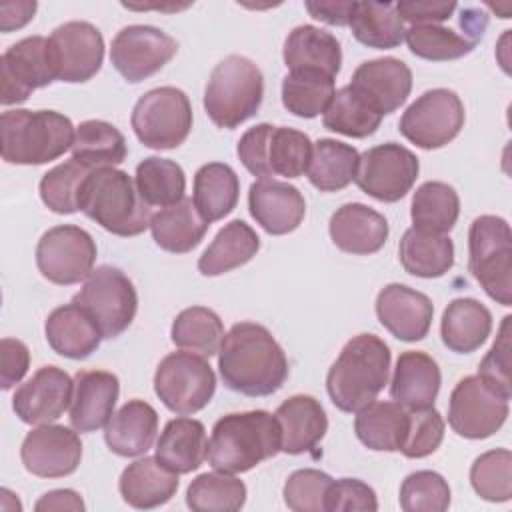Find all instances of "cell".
Returning <instances> with one entry per match:
<instances>
[{"label": "cell", "mask_w": 512, "mask_h": 512, "mask_svg": "<svg viewBox=\"0 0 512 512\" xmlns=\"http://www.w3.org/2000/svg\"><path fill=\"white\" fill-rule=\"evenodd\" d=\"M154 392L170 412L188 416L212 400L216 376L202 356L186 350L170 352L156 368Z\"/></svg>", "instance_id": "cell-10"}, {"label": "cell", "mask_w": 512, "mask_h": 512, "mask_svg": "<svg viewBox=\"0 0 512 512\" xmlns=\"http://www.w3.org/2000/svg\"><path fill=\"white\" fill-rule=\"evenodd\" d=\"M158 432V414L144 400H128L118 412L112 414L104 426V440L108 448L122 456L134 458L146 454Z\"/></svg>", "instance_id": "cell-31"}, {"label": "cell", "mask_w": 512, "mask_h": 512, "mask_svg": "<svg viewBox=\"0 0 512 512\" xmlns=\"http://www.w3.org/2000/svg\"><path fill=\"white\" fill-rule=\"evenodd\" d=\"M408 428V408L398 402H370L356 412L358 440L376 452H400Z\"/></svg>", "instance_id": "cell-36"}, {"label": "cell", "mask_w": 512, "mask_h": 512, "mask_svg": "<svg viewBox=\"0 0 512 512\" xmlns=\"http://www.w3.org/2000/svg\"><path fill=\"white\" fill-rule=\"evenodd\" d=\"M250 216L268 234L282 236L294 232L306 214V202L302 192L280 180L260 178L252 182L248 190Z\"/></svg>", "instance_id": "cell-23"}, {"label": "cell", "mask_w": 512, "mask_h": 512, "mask_svg": "<svg viewBox=\"0 0 512 512\" xmlns=\"http://www.w3.org/2000/svg\"><path fill=\"white\" fill-rule=\"evenodd\" d=\"M30 366V350L22 340L2 338L0 342V386L10 390L18 384Z\"/></svg>", "instance_id": "cell-56"}, {"label": "cell", "mask_w": 512, "mask_h": 512, "mask_svg": "<svg viewBox=\"0 0 512 512\" xmlns=\"http://www.w3.org/2000/svg\"><path fill=\"white\" fill-rule=\"evenodd\" d=\"M508 418V400L494 392L478 374L462 378L448 402L450 428L470 440L496 434Z\"/></svg>", "instance_id": "cell-15"}, {"label": "cell", "mask_w": 512, "mask_h": 512, "mask_svg": "<svg viewBox=\"0 0 512 512\" xmlns=\"http://www.w3.org/2000/svg\"><path fill=\"white\" fill-rule=\"evenodd\" d=\"M280 452V426L266 410L234 412L216 420L206 460L214 470L242 474Z\"/></svg>", "instance_id": "cell-3"}, {"label": "cell", "mask_w": 512, "mask_h": 512, "mask_svg": "<svg viewBox=\"0 0 512 512\" xmlns=\"http://www.w3.org/2000/svg\"><path fill=\"white\" fill-rule=\"evenodd\" d=\"M34 510H38V512H48V510H74V512H82L84 510V502H82L78 492L68 490V488H60V490H50V492L42 494L40 500L34 504Z\"/></svg>", "instance_id": "cell-60"}, {"label": "cell", "mask_w": 512, "mask_h": 512, "mask_svg": "<svg viewBox=\"0 0 512 512\" xmlns=\"http://www.w3.org/2000/svg\"><path fill=\"white\" fill-rule=\"evenodd\" d=\"M354 512L378 510L376 492L358 478H340L334 480L326 496V512Z\"/></svg>", "instance_id": "cell-55"}, {"label": "cell", "mask_w": 512, "mask_h": 512, "mask_svg": "<svg viewBox=\"0 0 512 512\" xmlns=\"http://www.w3.org/2000/svg\"><path fill=\"white\" fill-rule=\"evenodd\" d=\"M488 24V16L478 10V8H462V16H460V26L464 30V36L468 40H472L474 44H478V40L484 36Z\"/></svg>", "instance_id": "cell-61"}, {"label": "cell", "mask_w": 512, "mask_h": 512, "mask_svg": "<svg viewBox=\"0 0 512 512\" xmlns=\"http://www.w3.org/2000/svg\"><path fill=\"white\" fill-rule=\"evenodd\" d=\"M240 196V180L232 166L224 162H208L194 174L192 200L206 222H216L228 216Z\"/></svg>", "instance_id": "cell-38"}, {"label": "cell", "mask_w": 512, "mask_h": 512, "mask_svg": "<svg viewBox=\"0 0 512 512\" xmlns=\"http://www.w3.org/2000/svg\"><path fill=\"white\" fill-rule=\"evenodd\" d=\"M208 226L210 222L204 220L192 198H184L168 208H162L150 220L154 242L162 250L174 254L194 250L208 232Z\"/></svg>", "instance_id": "cell-34"}, {"label": "cell", "mask_w": 512, "mask_h": 512, "mask_svg": "<svg viewBox=\"0 0 512 512\" xmlns=\"http://www.w3.org/2000/svg\"><path fill=\"white\" fill-rule=\"evenodd\" d=\"M124 134L110 122L84 120L76 126L72 158L90 170L114 168L126 158Z\"/></svg>", "instance_id": "cell-40"}, {"label": "cell", "mask_w": 512, "mask_h": 512, "mask_svg": "<svg viewBox=\"0 0 512 512\" xmlns=\"http://www.w3.org/2000/svg\"><path fill=\"white\" fill-rule=\"evenodd\" d=\"M170 338L180 350L210 358L218 354L224 340L220 316L206 306L184 308L172 322Z\"/></svg>", "instance_id": "cell-43"}, {"label": "cell", "mask_w": 512, "mask_h": 512, "mask_svg": "<svg viewBox=\"0 0 512 512\" xmlns=\"http://www.w3.org/2000/svg\"><path fill=\"white\" fill-rule=\"evenodd\" d=\"M38 4L32 0H22V2H2L0 4V30L2 32H12L22 26H26L36 12Z\"/></svg>", "instance_id": "cell-59"}, {"label": "cell", "mask_w": 512, "mask_h": 512, "mask_svg": "<svg viewBox=\"0 0 512 512\" xmlns=\"http://www.w3.org/2000/svg\"><path fill=\"white\" fill-rule=\"evenodd\" d=\"M120 394L116 374L106 370H80L74 376L70 424L78 432H96L114 414Z\"/></svg>", "instance_id": "cell-24"}, {"label": "cell", "mask_w": 512, "mask_h": 512, "mask_svg": "<svg viewBox=\"0 0 512 512\" xmlns=\"http://www.w3.org/2000/svg\"><path fill=\"white\" fill-rule=\"evenodd\" d=\"M236 154L244 168L258 178H298L308 170L312 142L300 130L262 122L240 136Z\"/></svg>", "instance_id": "cell-7"}, {"label": "cell", "mask_w": 512, "mask_h": 512, "mask_svg": "<svg viewBox=\"0 0 512 512\" xmlns=\"http://www.w3.org/2000/svg\"><path fill=\"white\" fill-rule=\"evenodd\" d=\"M468 270L492 300L512 304V232L504 218L484 214L470 224Z\"/></svg>", "instance_id": "cell-8"}, {"label": "cell", "mask_w": 512, "mask_h": 512, "mask_svg": "<svg viewBox=\"0 0 512 512\" xmlns=\"http://www.w3.org/2000/svg\"><path fill=\"white\" fill-rule=\"evenodd\" d=\"M328 232L342 252L366 256L378 252L386 244L390 230L380 212L360 202H348L332 214Z\"/></svg>", "instance_id": "cell-25"}, {"label": "cell", "mask_w": 512, "mask_h": 512, "mask_svg": "<svg viewBox=\"0 0 512 512\" xmlns=\"http://www.w3.org/2000/svg\"><path fill=\"white\" fill-rule=\"evenodd\" d=\"M464 118V104L454 90L432 88L406 108L398 130L418 148L436 150L460 134Z\"/></svg>", "instance_id": "cell-12"}, {"label": "cell", "mask_w": 512, "mask_h": 512, "mask_svg": "<svg viewBox=\"0 0 512 512\" xmlns=\"http://www.w3.org/2000/svg\"><path fill=\"white\" fill-rule=\"evenodd\" d=\"M418 172L420 162L412 150L384 142L360 154L354 182L364 194L380 202H398L410 192Z\"/></svg>", "instance_id": "cell-14"}, {"label": "cell", "mask_w": 512, "mask_h": 512, "mask_svg": "<svg viewBox=\"0 0 512 512\" xmlns=\"http://www.w3.org/2000/svg\"><path fill=\"white\" fill-rule=\"evenodd\" d=\"M470 484L488 502H508L512 498V452L496 448L480 454L470 468Z\"/></svg>", "instance_id": "cell-50"}, {"label": "cell", "mask_w": 512, "mask_h": 512, "mask_svg": "<svg viewBox=\"0 0 512 512\" xmlns=\"http://www.w3.org/2000/svg\"><path fill=\"white\" fill-rule=\"evenodd\" d=\"M206 428L194 418H172L156 440V458L176 474H190L206 460Z\"/></svg>", "instance_id": "cell-32"}, {"label": "cell", "mask_w": 512, "mask_h": 512, "mask_svg": "<svg viewBox=\"0 0 512 512\" xmlns=\"http://www.w3.org/2000/svg\"><path fill=\"white\" fill-rule=\"evenodd\" d=\"M334 78L322 72L294 70L282 80V104L298 118H316L324 114L334 96Z\"/></svg>", "instance_id": "cell-46"}, {"label": "cell", "mask_w": 512, "mask_h": 512, "mask_svg": "<svg viewBox=\"0 0 512 512\" xmlns=\"http://www.w3.org/2000/svg\"><path fill=\"white\" fill-rule=\"evenodd\" d=\"M246 502V484L228 472H204L186 490V504L194 512H234Z\"/></svg>", "instance_id": "cell-45"}, {"label": "cell", "mask_w": 512, "mask_h": 512, "mask_svg": "<svg viewBox=\"0 0 512 512\" xmlns=\"http://www.w3.org/2000/svg\"><path fill=\"white\" fill-rule=\"evenodd\" d=\"M510 320L512 316H504L498 336L492 348L486 352L478 366V376L502 398L510 400L512 384H510Z\"/></svg>", "instance_id": "cell-54"}, {"label": "cell", "mask_w": 512, "mask_h": 512, "mask_svg": "<svg viewBox=\"0 0 512 512\" xmlns=\"http://www.w3.org/2000/svg\"><path fill=\"white\" fill-rule=\"evenodd\" d=\"M224 384L244 396H270L288 378V358L270 330L256 322H236L218 350Z\"/></svg>", "instance_id": "cell-1"}, {"label": "cell", "mask_w": 512, "mask_h": 512, "mask_svg": "<svg viewBox=\"0 0 512 512\" xmlns=\"http://www.w3.org/2000/svg\"><path fill=\"white\" fill-rule=\"evenodd\" d=\"M130 124L144 146L154 150L178 148L192 130L190 100L174 86L152 88L134 104Z\"/></svg>", "instance_id": "cell-9"}, {"label": "cell", "mask_w": 512, "mask_h": 512, "mask_svg": "<svg viewBox=\"0 0 512 512\" xmlns=\"http://www.w3.org/2000/svg\"><path fill=\"white\" fill-rule=\"evenodd\" d=\"M402 268L418 278H440L454 266V244L446 234L408 228L398 244Z\"/></svg>", "instance_id": "cell-35"}, {"label": "cell", "mask_w": 512, "mask_h": 512, "mask_svg": "<svg viewBox=\"0 0 512 512\" xmlns=\"http://www.w3.org/2000/svg\"><path fill=\"white\" fill-rule=\"evenodd\" d=\"M458 8L456 2H396V12L402 18V22H412V26L420 24H436L442 20H448L452 12Z\"/></svg>", "instance_id": "cell-57"}, {"label": "cell", "mask_w": 512, "mask_h": 512, "mask_svg": "<svg viewBox=\"0 0 512 512\" xmlns=\"http://www.w3.org/2000/svg\"><path fill=\"white\" fill-rule=\"evenodd\" d=\"M458 214L460 198L450 184L430 180L416 188L410 206V218L414 228L448 234L454 228Z\"/></svg>", "instance_id": "cell-42"}, {"label": "cell", "mask_w": 512, "mask_h": 512, "mask_svg": "<svg viewBox=\"0 0 512 512\" xmlns=\"http://www.w3.org/2000/svg\"><path fill=\"white\" fill-rule=\"evenodd\" d=\"M68 426L40 424L20 446L24 468L38 478H62L76 472L82 460V440Z\"/></svg>", "instance_id": "cell-19"}, {"label": "cell", "mask_w": 512, "mask_h": 512, "mask_svg": "<svg viewBox=\"0 0 512 512\" xmlns=\"http://www.w3.org/2000/svg\"><path fill=\"white\" fill-rule=\"evenodd\" d=\"M264 98V76L246 56L230 54L220 60L204 90V110L218 126L232 130L252 118Z\"/></svg>", "instance_id": "cell-6"}, {"label": "cell", "mask_w": 512, "mask_h": 512, "mask_svg": "<svg viewBox=\"0 0 512 512\" xmlns=\"http://www.w3.org/2000/svg\"><path fill=\"white\" fill-rule=\"evenodd\" d=\"M48 44L56 80L86 82L102 68L104 38L90 22L72 20L60 24L52 30Z\"/></svg>", "instance_id": "cell-18"}, {"label": "cell", "mask_w": 512, "mask_h": 512, "mask_svg": "<svg viewBox=\"0 0 512 512\" xmlns=\"http://www.w3.org/2000/svg\"><path fill=\"white\" fill-rule=\"evenodd\" d=\"M74 126L56 110H6L0 116V152L8 164L38 166L60 158L74 144Z\"/></svg>", "instance_id": "cell-4"}, {"label": "cell", "mask_w": 512, "mask_h": 512, "mask_svg": "<svg viewBox=\"0 0 512 512\" xmlns=\"http://www.w3.org/2000/svg\"><path fill=\"white\" fill-rule=\"evenodd\" d=\"M260 250V238L244 220L228 222L198 258V270L204 276H220L250 262Z\"/></svg>", "instance_id": "cell-37"}, {"label": "cell", "mask_w": 512, "mask_h": 512, "mask_svg": "<svg viewBox=\"0 0 512 512\" xmlns=\"http://www.w3.org/2000/svg\"><path fill=\"white\" fill-rule=\"evenodd\" d=\"M404 40L414 56L432 62L458 60L470 54L476 46L464 34H458L452 28H444L438 24L412 26L406 30Z\"/></svg>", "instance_id": "cell-48"}, {"label": "cell", "mask_w": 512, "mask_h": 512, "mask_svg": "<svg viewBox=\"0 0 512 512\" xmlns=\"http://www.w3.org/2000/svg\"><path fill=\"white\" fill-rule=\"evenodd\" d=\"M390 348L376 334L350 338L328 370L326 390L342 412H358L384 390L390 374Z\"/></svg>", "instance_id": "cell-2"}, {"label": "cell", "mask_w": 512, "mask_h": 512, "mask_svg": "<svg viewBox=\"0 0 512 512\" xmlns=\"http://www.w3.org/2000/svg\"><path fill=\"white\" fill-rule=\"evenodd\" d=\"M92 170L84 164L66 160L48 170L40 180V198L56 214H72L78 210L80 190Z\"/></svg>", "instance_id": "cell-49"}, {"label": "cell", "mask_w": 512, "mask_h": 512, "mask_svg": "<svg viewBox=\"0 0 512 512\" xmlns=\"http://www.w3.org/2000/svg\"><path fill=\"white\" fill-rule=\"evenodd\" d=\"M354 6L356 2H306V10L312 18L332 26L350 24Z\"/></svg>", "instance_id": "cell-58"}, {"label": "cell", "mask_w": 512, "mask_h": 512, "mask_svg": "<svg viewBox=\"0 0 512 512\" xmlns=\"http://www.w3.org/2000/svg\"><path fill=\"white\" fill-rule=\"evenodd\" d=\"M444 440V418L434 406L408 410V428L400 452L406 458H426Z\"/></svg>", "instance_id": "cell-53"}, {"label": "cell", "mask_w": 512, "mask_h": 512, "mask_svg": "<svg viewBox=\"0 0 512 512\" xmlns=\"http://www.w3.org/2000/svg\"><path fill=\"white\" fill-rule=\"evenodd\" d=\"M44 334L50 348L70 360L88 358L104 338L94 318L74 302L58 306L48 314Z\"/></svg>", "instance_id": "cell-27"}, {"label": "cell", "mask_w": 512, "mask_h": 512, "mask_svg": "<svg viewBox=\"0 0 512 512\" xmlns=\"http://www.w3.org/2000/svg\"><path fill=\"white\" fill-rule=\"evenodd\" d=\"M280 426V452L298 456L318 446L328 430V416L322 404L308 394L284 400L274 412Z\"/></svg>", "instance_id": "cell-26"}, {"label": "cell", "mask_w": 512, "mask_h": 512, "mask_svg": "<svg viewBox=\"0 0 512 512\" xmlns=\"http://www.w3.org/2000/svg\"><path fill=\"white\" fill-rule=\"evenodd\" d=\"M376 316L394 338L416 342L428 334L434 306L426 294L406 284L392 282L376 296Z\"/></svg>", "instance_id": "cell-22"}, {"label": "cell", "mask_w": 512, "mask_h": 512, "mask_svg": "<svg viewBox=\"0 0 512 512\" xmlns=\"http://www.w3.org/2000/svg\"><path fill=\"white\" fill-rule=\"evenodd\" d=\"M332 482V476L322 470H296L284 484V502L294 512H326V496Z\"/></svg>", "instance_id": "cell-52"}, {"label": "cell", "mask_w": 512, "mask_h": 512, "mask_svg": "<svg viewBox=\"0 0 512 512\" xmlns=\"http://www.w3.org/2000/svg\"><path fill=\"white\" fill-rule=\"evenodd\" d=\"M74 380L58 366L38 368L12 396V408L24 424L40 426L58 420L72 404Z\"/></svg>", "instance_id": "cell-20"}, {"label": "cell", "mask_w": 512, "mask_h": 512, "mask_svg": "<svg viewBox=\"0 0 512 512\" xmlns=\"http://www.w3.org/2000/svg\"><path fill=\"white\" fill-rule=\"evenodd\" d=\"M178 474L164 466L156 456H144L128 464L118 480L120 496L138 510L166 504L178 490Z\"/></svg>", "instance_id": "cell-29"}, {"label": "cell", "mask_w": 512, "mask_h": 512, "mask_svg": "<svg viewBox=\"0 0 512 512\" xmlns=\"http://www.w3.org/2000/svg\"><path fill=\"white\" fill-rule=\"evenodd\" d=\"M282 58L290 72L310 70L336 78L342 66V48L330 32L312 24H302L286 36Z\"/></svg>", "instance_id": "cell-30"}, {"label": "cell", "mask_w": 512, "mask_h": 512, "mask_svg": "<svg viewBox=\"0 0 512 512\" xmlns=\"http://www.w3.org/2000/svg\"><path fill=\"white\" fill-rule=\"evenodd\" d=\"M178 52V42L156 26H124L112 40L110 62L126 82H142L156 74Z\"/></svg>", "instance_id": "cell-17"}, {"label": "cell", "mask_w": 512, "mask_h": 512, "mask_svg": "<svg viewBox=\"0 0 512 512\" xmlns=\"http://www.w3.org/2000/svg\"><path fill=\"white\" fill-rule=\"evenodd\" d=\"M380 122L382 116L376 114L362 98H358L350 90V86H344L334 92L322 116L324 128L350 138L372 136L378 130Z\"/></svg>", "instance_id": "cell-47"}, {"label": "cell", "mask_w": 512, "mask_h": 512, "mask_svg": "<svg viewBox=\"0 0 512 512\" xmlns=\"http://www.w3.org/2000/svg\"><path fill=\"white\" fill-rule=\"evenodd\" d=\"M398 502L404 512H444L450 506V486L434 470H416L402 480Z\"/></svg>", "instance_id": "cell-51"}, {"label": "cell", "mask_w": 512, "mask_h": 512, "mask_svg": "<svg viewBox=\"0 0 512 512\" xmlns=\"http://www.w3.org/2000/svg\"><path fill=\"white\" fill-rule=\"evenodd\" d=\"M492 314L476 298H454L440 322V336L448 350L470 354L478 350L490 336Z\"/></svg>", "instance_id": "cell-33"}, {"label": "cell", "mask_w": 512, "mask_h": 512, "mask_svg": "<svg viewBox=\"0 0 512 512\" xmlns=\"http://www.w3.org/2000/svg\"><path fill=\"white\" fill-rule=\"evenodd\" d=\"M442 374L438 362L426 352L406 350L398 356L390 382V396L404 408H428L440 392Z\"/></svg>", "instance_id": "cell-28"}, {"label": "cell", "mask_w": 512, "mask_h": 512, "mask_svg": "<svg viewBox=\"0 0 512 512\" xmlns=\"http://www.w3.org/2000/svg\"><path fill=\"white\" fill-rule=\"evenodd\" d=\"M348 26L360 44L376 50L400 46L406 34L396 2H356Z\"/></svg>", "instance_id": "cell-41"}, {"label": "cell", "mask_w": 512, "mask_h": 512, "mask_svg": "<svg viewBox=\"0 0 512 512\" xmlns=\"http://www.w3.org/2000/svg\"><path fill=\"white\" fill-rule=\"evenodd\" d=\"M350 90L376 114L386 116L398 110L410 96L412 70L406 62L386 56L362 62L350 80Z\"/></svg>", "instance_id": "cell-21"}, {"label": "cell", "mask_w": 512, "mask_h": 512, "mask_svg": "<svg viewBox=\"0 0 512 512\" xmlns=\"http://www.w3.org/2000/svg\"><path fill=\"white\" fill-rule=\"evenodd\" d=\"M136 188L148 206L168 208L184 200L186 176L180 164L170 158L148 156L136 166Z\"/></svg>", "instance_id": "cell-44"}, {"label": "cell", "mask_w": 512, "mask_h": 512, "mask_svg": "<svg viewBox=\"0 0 512 512\" xmlns=\"http://www.w3.org/2000/svg\"><path fill=\"white\" fill-rule=\"evenodd\" d=\"M96 252V242L84 228L60 224L46 230L38 240L36 266L48 282L70 286L90 276Z\"/></svg>", "instance_id": "cell-13"}, {"label": "cell", "mask_w": 512, "mask_h": 512, "mask_svg": "<svg viewBox=\"0 0 512 512\" xmlns=\"http://www.w3.org/2000/svg\"><path fill=\"white\" fill-rule=\"evenodd\" d=\"M98 324L104 338L120 336L134 320L138 294L132 280L116 266H98L72 298Z\"/></svg>", "instance_id": "cell-11"}, {"label": "cell", "mask_w": 512, "mask_h": 512, "mask_svg": "<svg viewBox=\"0 0 512 512\" xmlns=\"http://www.w3.org/2000/svg\"><path fill=\"white\" fill-rule=\"evenodd\" d=\"M358 160L360 154L354 146L332 138H320L312 144L306 176L320 192H338L354 180Z\"/></svg>", "instance_id": "cell-39"}, {"label": "cell", "mask_w": 512, "mask_h": 512, "mask_svg": "<svg viewBox=\"0 0 512 512\" xmlns=\"http://www.w3.org/2000/svg\"><path fill=\"white\" fill-rule=\"evenodd\" d=\"M56 80L50 44L44 36H28L0 56V100L4 106L26 102L28 96Z\"/></svg>", "instance_id": "cell-16"}, {"label": "cell", "mask_w": 512, "mask_h": 512, "mask_svg": "<svg viewBox=\"0 0 512 512\" xmlns=\"http://www.w3.org/2000/svg\"><path fill=\"white\" fill-rule=\"evenodd\" d=\"M78 210L116 236H138L150 228L152 208L142 200L136 182L116 168H96L80 190Z\"/></svg>", "instance_id": "cell-5"}]
</instances>
